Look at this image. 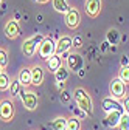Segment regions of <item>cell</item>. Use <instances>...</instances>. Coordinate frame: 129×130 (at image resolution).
Segmentation results:
<instances>
[{"label": "cell", "mask_w": 129, "mask_h": 130, "mask_svg": "<svg viewBox=\"0 0 129 130\" xmlns=\"http://www.w3.org/2000/svg\"><path fill=\"white\" fill-rule=\"evenodd\" d=\"M75 94V101L78 104V107L81 108L84 113H87V115H93V105H92V99H90V96L89 93L84 90V88H76L73 91Z\"/></svg>", "instance_id": "cell-1"}, {"label": "cell", "mask_w": 129, "mask_h": 130, "mask_svg": "<svg viewBox=\"0 0 129 130\" xmlns=\"http://www.w3.org/2000/svg\"><path fill=\"white\" fill-rule=\"evenodd\" d=\"M44 39H45L44 36L37 34V36H33V37H30V39L23 40V43H22V53H23L27 57H33Z\"/></svg>", "instance_id": "cell-2"}, {"label": "cell", "mask_w": 129, "mask_h": 130, "mask_svg": "<svg viewBox=\"0 0 129 130\" xmlns=\"http://www.w3.org/2000/svg\"><path fill=\"white\" fill-rule=\"evenodd\" d=\"M20 101L23 104V107L30 111H33L37 108V104H39V99H37V94L34 91H30V90H20Z\"/></svg>", "instance_id": "cell-3"}, {"label": "cell", "mask_w": 129, "mask_h": 130, "mask_svg": "<svg viewBox=\"0 0 129 130\" xmlns=\"http://www.w3.org/2000/svg\"><path fill=\"white\" fill-rule=\"evenodd\" d=\"M39 56L42 59H48L50 56H53L56 53V43L51 40V37H47L42 40V43L39 45Z\"/></svg>", "instance_id": "cell-4"}, {"label": "cell", "mask_w": 129, "mask_h": 130, "mask_svg": "<svg viewBox=\"0 0 129 130\" xmlns=\"http://www.w3.org/2000/svg\"><path fill=\"white\" fill-rule=\"evenodd\" d=\"M14 116V104L12 101L9 99H3V101H0V119L8 122L11 121Z\"/></svg>", "instance_id": "cell-5"}, {"label": "cell", "mask_w": 129, "mask_h": 130, "mask_svg": "<svg viewBox=\"0 0 129 130\" xmlns=\"http://www.w3.org/2000/svg\"><path fill=\"white\" fill-rule=\"evenodd\" d=\"M124 88H126V84L120 77L112 79V82H110V94H112L114 99H121V98H124V94H126Z\"/></svg>", "instance_id": "cell-6"}, {"label": "cell", "mask_w": 129, "mask_h": 130, "mask_svg": "<svg viewBox=\"0 0 129 130\" xmlns=\"http://www.w3.org/2000/svg\"><path fill=\"white\" fill-rule=\"evenodd\" d=\"M66 60H67V68L72 70V71H75V73H78L81 68H84V60H83L81 54H78V53L69 54L66 57Z\"/></svg>", "instance_id": "cell-7"}, {"label": "cell", "mask_w": 129, "mask_h": 130, "mask_svg": "<svg viewBox=\"0 0 129 130\" xmlns=\"http://www.w3.org/2000/svg\"><path fill=\"white\" fill-rule=\"evenodd\" d=\"M79 22H81L79 11H78L76 8H70V9L66 12V25H67V28L75 29V28H78Z\"/></svg>", "instance_id": "cell-8"}, {"label": "cell", "mask_w": 129, "mask_h": 130, "mask_svg": "<svg viewBox=\"0 0 129 130\" xmlns=\"http://www.w3.org/2000/svg\"><path fill=\"white\" fill-rule=\"evenodd\" d=\"M73 48V45H72V37H69V36H62L59 40H58V43H56V53L55 54H64V53H69L70 50Z\"/></svg>", "instance_id": "cell-9"}, {"label": "cell", "mask_w": 129, "mask_h": 130, "mask_svg": "<svg viewBox=\"0 0 129 130\" xmlns=\"http://www.w3.org/2000/svg\"><path fill=\"white\" fill-rule=\"evenodd\" d=\"M5 34H6L8 39H17L19 37V34H20V26H19L17 20L12 19V20H9L6 23V26H5Z\"/></svg>", "instance_id": "cell-10"}, {"label": "cell", "mask_w": 129, "mask_h": 130, "mask_svg": "<svg viewBox=\"0 0 129 130\" xmlns=\"http://www.w3.org/2000/svg\"><path fill=\"white\" fill-rule=\"evenodd\" d=\"M101 11V0H86V12L90 17H96Z\"/></svg>", "instance_id": "cell-11"}, {"label": "cell", "mask_w": 129, "mask_h": 130, "mask_svg": "<svg viewBox=\"0 0 129 130\" xmlns=\"http://www.w3.org/2000/svg\"><path fill=\"white\" fill-rule=\"evenodd\" d=\"M123 110H110L107 111V116H106V124L109 127H117L118 122H120V118L123 115Z\"/></svg>", "instance_id": "cell-12"}, {"label": "cell", "mask_w": 129, "mask_h": 130, "mask_svg": "<svg viewBox=\"0 0 129 130\" xmlns=\"http://www.w3.org/2000/svg\"><path fill=\"white\" fill-rule=\"evenodd\" d=\"M42 82H44V70H42V67L36 65V67L31 68V84L41 85Z\"/></svg>", "instance_id": "cell-13"}, {"label": "cell", "mask_w": 129, "mask_h": 130, "mask_svg": "<svg viewBox=\"0 0 129 130\" xmlns=\"http://www.w3.org/2000/svg\"><path fill=\"white\" fill-rule=\"evenodd\" d=\"M103 110L107 113L110 110H123V105L117 102V99H112V98H106L103 99ZM124 111V110H123Z\"/></svg>", "instance_id": "cell-14"}, {"label": "cell", "mask_w": 129, "mask_h": 130, "mask_svg": "<svg viewBox=\"0 0 129 130\" xmlns=\"http://www.w3.org/2000/svg\"><path fill=\"white\" fill-rule=\"evenodd\" d=\"M47 67H48V70L50 71H56L59 67H62V59H61V56L59 54H53V56H50L47 59Z\"/></svg>", "instance_id": "cell-15"}, {"label": "cell", "mask_w": 129, "mask_h": 130, "mask_svg": "<svg viewBox=\"0 0 129 130\" xmlns=\"http://www.w3.org/2000/svg\"><path fill=\"white\" fill-rule=\"evenodd\" d=\"M106 40H107L112 46L118 45V42H120V32H118L115 28L109 29V31H107V34H106Z\"/></svg>", "instance_id": "cell-16"}, {"label": "cell", "mask_w": 129, "mask_h": 130, "mask_svg": "<svg viewBox=\"0 0 129 130\" xmlns=\"http://www.w3.org/2000/svg\"><path fill=\"white\" fill-rule=\"evenodd\" d=\"M50 127L53 130H67V119L62 116H58L50 122Z\"/></svg>", "instance_id": "cell-17"}, {"label": "cell", "mask_w": 129, "mask_h": 130, "mask_svg": "<svg viewBox=\"0 0 129 130\" xmlns=\"http://www.w3.org/2000/svg\"><path fill=\"white\" fill-rule=\"evenodd\" d=\"M17 79L20 80L22 85H30L31 84V68H22Z\"/></svg>", "instance_id": "cell-18"}, {"label": "cell", "mask_w": 129, "mask_h": 130, "mask_svg": "<svg viewBox=\"0 0 129 130\" xmlns=\"http://www.w3.org/2000/svg\"><path fill=\"white\" fill-rule=\"evenodd\" d=\"M53 8H55L58 12H62V14H66V12L70 9L67 0H53Z\"/></svg>", "instance_id": "cell-19"}, {"label": "cell", "mask_w": 129, "mask_h": 130, "mask_svg": "<svg viewBox=\"0 0 129 130\" xmlns=\"http://www.w3.org/2000/svg\"><path fill=\"white\" fill-rule=\"evenodd\" d=\"M55 77H56V82H66L67 77H69V68L59 67V68L55 71Z\"/></svg>", "instance_id": "cell-20"}, {"label": "cell", "mask_w": 129, "mask_h": 130, "mask_svg": "<svg viewBox=\"0 0 129 130\" xmlns=\"http://www.w3.org/2000/svg\"><path fill=\"white\" fill-rule=\"evenodd\" d=\"M22 84H20V80L19 79H12V82H9V93H11V96L14 98V96H19V93H20V90H22Z\"/></svg>", "instance_id": "cell-21"}, {"label": "cell", "mask_w": 129, "mask_h": 130, "mask_svg": "<svg viewBox=\"0 0 129 130\" xmlns=\"http://www.w3.org/2000/svg\"><path fill=\"white\" fill-rule=\"evenodd\" d=\"M9 76L5 73V71H2L0 73V91H5V90H8V87H9Z\"/></svg>", "instance_id": "cell-22"}, {"label": "cell", "mask_w": 129, "mask_h": 130, "mask_svg": "<svg viewBox=\"0 0 129 130\" xmlns=\"http://www.w3.org/2000/svg\"><path fill=\"white\" fill-rule=\"evenodd\" d=\"M67 130H81V121L79 118H70L67 119Z\"/></svg>", "instance_id": "cell-23"}, {"label": "cell", "mask_w": 129, "mask_h": 130, "mask_svg": "<svg viewBox=\"0 0 129 130\" xmlns=\"http://www.w3.org/2000/svg\"><path fill=\"white\" fill-rule=\"evenodd\" d=\"M118 130H129V115L127 113H123L121 118H120V122H118Z\"/></svg>", "instance_id": "cell-24"}, {"label": "cell", "mask_w": 129, "mask_h": 130, "mask_svg": "<svg viewBox=\"0 0 129 130\" xmlns=\"http://www.w3.org/2000/svg\"><path fill=\"white\" fill-rule=\"evenodd\" d=\"M118 77L123 80L126 85L129 84V65H124V67H121V70H120V73H118Z\"/></svg>", "instance_id": "cell-25"}, {"label": "cell", "mask_w": 129, "mask_h": 130, "mask_svg": "<svg viewBox=\"0 0 129 130\" xmlns=\"http://www.w3.org/2000/svg\"><path fill=\"white\" fill-rule=\"evenodd\" d=\"M0 67L2 68L8 67V53H6V50H3V48H0Z\"/></svg>", "instance_id": "cell-26"}, {"label": "cell", "mask_w": 129, "mask_h": 130, "mask_svg": "<svg viewBox=\"0 0 129 130\" xmlns=\"http://www.w3.org/2000/svg\"><path fill=\"white\" fill-rule=\"evenodd\" d=\"M72 45H73L75 48H81V46H83V37H81V36H75V37L72 39Z\"/></svg>", "instance_id": "cell-27"}, {"label": "cell", "mask_w": 129, "mask_h": 130, "mask_svg": "<svg viewBox=\"0 0 129 130\" xmlns=\"http://www.w3.org/2000/svg\"><path fill=\"white\" fill-rule=\"evenodd\" d=\"M123 110H124V113H127V115H129V94L124 98V102H123Z\"/></svg>", "instance_id": "cell-28"}, {"label": "cell", "mask_w": 129, "mask_h": 130, "mask_svg": "<svg viewBox=\"0 0 129 130\" xmlns=\"http://www.w3.org/2000/svg\"><path fill=\"white\" fill-rule=\"evenodd\" d=\"M69 99H70V94H69L67 91H64V93L61 94V101H62V102H67Z\"/></svg>", "instance_id": "cell-29"}, {"label": "cell", "mask_w": 129, "mask_h": 130, "mask_svg": "<svg viewBox=\"0 0 129 130\" xmlns=\"http://www.w3.org/2000/svg\"><path fill=\"white\" fill-rule=\"evenodd\" d=\"M124 65H129V59H127L126 56L121 57V67H124Z\"/></svg>", "instance_id": "cell-30"}, {"label": "cell", "mask_w": 129, "mask_h": 130, "mask_svg": "<svg viewBox=\"0 0 129 130\" xmlns=\"http://www.w3.org/2000/svg\"><path fill=\"white\" fill-rule=\"evenodd\" d=\"M109 45H110V43H109V42L106 40V42H104V43L101 45V51H107V48H109Z\"/></svg>", "instance_id": "cell-31"}, {"label": "cell", "mask_w": 129, "mask_h": 130, "mask_svg": "<svg viewBox=\"0 0 129 130\" xmlns=\"http://www.w3.org/2000/svg\"><path fill=\"white\" fill-rule=\"evenodd\" d=\"M78 74H79V77H84V76H86V71H84V68H81V70H79V71H78Z\"/></svg>", "instance_id": "cell-32"}, {"label": "cell", "mask_w": 129, "mask_h": 130, "mask_svg": "<svg viewBox=\"0 0 129 130\" xmlns=\"http://www.w3.org/2000/svg\"><path fill=\"white\" fill-rule=\"evenodd\" d=\"M20 19V12H16L14 14V20H19Z\"/></svg>", "instance_id": "cell-33"}, {"label": "cell", "mask_w": 129, "mask_h": 130, "mask_svg": "<svg viewBox=\"0 0 129 130\" xmlns=\"http://www.w3.org/2000/svg\"><path fill=\"white\" fill-rule=\"evenodd\" d=\"M58 88H62L64 90V82H58Z\"/></svg>", "instance_id": "cell-34"}, {"label": "cell", "mask_w": 129, "mask_h": 130, "mask_svg": "<svg viewBox=\"0 0 129 130\" xmlns=\"http://www.w3.org/2000/svg\"><path fill=\"white\" fill-rule=\"evenodd\" d=\"M39 3H47V2H50V0H37Z\"/></svg>", "instance_id": "cell-35"}, {"label": "cell", "mask_w": 129, "mask_h": 130, "mask_svg": "<svg viewBox=\"0 0 129 130\" xmlns=\"http://www.w3.org/2000/svg\"><path fill=\"white\" fill-rule=\"evenodd\" d=\"M2 71H3V68H2V67H0V73H2Z\"/></svg>", "instance_id": "cell-36"}, {"label": "cell", "mask_w": 129, "mask_h": 130, "mask_svg": "<svg viewBox=\"0 0 129 130\" xmlns=\"http://www.w3.org/2000/svg\"><path fill=\"white\" fill-rule=\"evenodd\" d=\"M2 2H3V0H0V3H2Z\"/></svg>", "instance_id": "cell-37"}]
</instances>
